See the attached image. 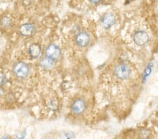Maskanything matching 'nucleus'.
<instances>
[{"label":"nucleus","instance_id":"f257e3e1","mask_svg":"<svg viewBox=\"0 0 158 139\" xmlns=\"http://www.w3.org/2000/svg\"><path fill=\"white\" fill-rule=\"evenodd\" d=\"M114 75L119 80H127L131 75V70L125 64L117 65L114 70Z\"/></svg>","mask_w":158,"mask_h":139},{"label":"nucleus","instance_id":"39448f33","mask_svg":"<svg viewBox=\"0 0 158 139\" xmlns=\"http://www.w3.org/2000/svg\"><path fill=\"white\" fill-rule=\"evenodd\" d=\"M46 54L47 57L52 60L57 59L60 55V50L56 45L50 44L46 49Z\"/></svg>","mask_w":158,"mask_h":139},{"label":"nucleus","instance_id":"1a4fd4ad","mask_svg":"<svg viewBox=\"0 0 158 139\" xmlns=\"http://www.w3.org/2000/svg\"><path fill=\"white\" fill-rule=\"evenodd\" d=\"M40 65L44 69H49L53 65V60L49 57H45L41 60Z\"/></svg>","mask_w":158,"mask_h":139},{"label":"nucleus","instance_id":"20e7f679","mask_svg":"<svg viewBox=\"0 0 158 139\" xmlns=\"http://www.w3.org/2000/svg\"><path fill=\"white\" fill-rule=\"evenodd\" d=\"M101 22L102 26L106 29H109L113 26L115 22V18L114 16L111 14V13H108V14H104L101 18Z\"/></svg>","mask_w":158,"mask_h":139},{"label":"nucleus","instance_id":"9b49d317","mask_svg":"<svg viewBox=\"0 0 158 139\" xmlns=\"http://www.w3.org/2000/svg\"><path fill=\"white\" fill-rule=\"evenodd\" d=\"M0 24L2 27H9L11 24V20L6 16L2 17L0 20Z\"/></svg>","mask_w":158,"mask_h":139},{"label":"nucleus","instance_id":"0eeeda50","mask_svg":"<svg viewBox=\"0 0 158 139\" xmlns=\"http://www.w3.org/2000/svg\"><path fill=\"white\" fill-rule=\"evenodd\" d=\"M85 109V102L81 98H78L74 101L72 104V110L74 113L80 114Z\"/></svg>","mask_w":158,"mask_h":139},{"label":"nucleus","instance_id":"7ed1b4c3","mask_svg":"<svg viewBox=\"0 0 158 139\" xmlns=\"http://www.w3.org/2000/svg\"><path fill=\"white\" fill-rule=\"evenodd\" d=\"M14 71L15 75L19 78H24L28 75L29 68L25 63L19 62L14 66Z\"/></svg>","mask_w":158,"mask_h":139},{"label":"nucleus","instance_id":"4468645a","mask_svg":"<svg viewBox=\"0 0 158 139\" xmlns=\"http://www.w3.org/2000/svg\"><path fill=\"white\" fill-rule=\"evenodd\" d=\"M2 88L0 87V95H2Z\"/></svg>","mask_w":158,"mask_h":139},{"label":"nucleus","instance_id":"f8f14e48","mask_svg":"<svg viewBox=\"0 0 158 139\" xmlns=\"http://www.w3.org/2000/svg\"><path fill=\"white\" fill-rule=\"evenodd\" d=\"M6 82V77L3 75H0V84H3Z\"/></svg>","mask_w":158,"mask_h":139},{"label":"nucleus","instance_id":"423d86ee","mask_svg":"<svg viewBox=\"0 0 158 139\" xmlns=\"http://www.w3.org/2000/svg\"><path fill=\"white\" fill-rule=\"evenodd\" d=\"M75 41L78 46L81 47H85L89 44V41H90V37L86 32H81L76 36Z\"/></svg>","mask_w":158,"mask_h":139},{"label":"nucleus","instance_id":"ddd939ff","mask_svg":"<svg viewBox=\"0 0 158 139\" xmlns=\"http://www.w3.org/2000/svg\"><path fill=\"white\" fill-rule=\"evenodd\" d=\"M89 2H91L93 4H97L101 2V0H89Z\"/></svg>","mask_w":158,"mask_h":139},{"label":"nucleus","instance_id":"6e6552de","mask_svg":"<svg viewBox=\"0 0 158 139\" xmlns=\"http://www.w3.org/2000/svg\"><path fill=\"white\" fill-rule=\"evenodd\" d=\"M20 32L23 36H30L33 32V26L30 23L22 25L20 27Z\"/></svg>","mask_w":158,"mask_h":139},{"label":"nucleus","instance_id":"f03ea898","mask_svg":"<svg viewBox=\"0 0 158 139\" xmlns=\"http://www.w3.org/2000/svg\"><path fill=\"white\" fill-rule=\"evenodd\" d=\"M133 39L135 44L139 46H144L149 41V36L144 30H138L135 32L133 36Z\"/></svg>","mask_w":158,"mask_h":139},{"label":"nucleus","instance_id":"9d476101","mask_svg":"<svg viewBox=\"0 0 158 139\" xmlns=\"http://www.w3.org/2000/svg\"><path fill=\"white\" fill-rule=\"evenodd\" d=\"M29 52L30 55H31L33 58H37L39 56L40 54L41 49L39 45H37L36 44H32L31 46L30 47Z\"/></svg>","mask_w":158,"mask_h":139}]
</instances>
